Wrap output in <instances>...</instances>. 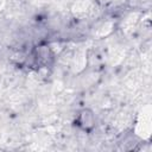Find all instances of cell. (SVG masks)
<instances>
[{
  "label": "cell",
  "instance_id": "6da1fadb",
  "mask_svg": "<svg viewBox=\"0 0 152 152\" xmlns=\"http://www.w3.org/2000/svg\"><path fill=\"white\" fill-rule=\"evenodd\" d=\"M78 125L83 129H90L94 126V116H93L91 112H89L87 109L82 110L78 115Z\"/></svg>",
  "mask_w": 152,
  "mask_h": 152
}]
</instances>
